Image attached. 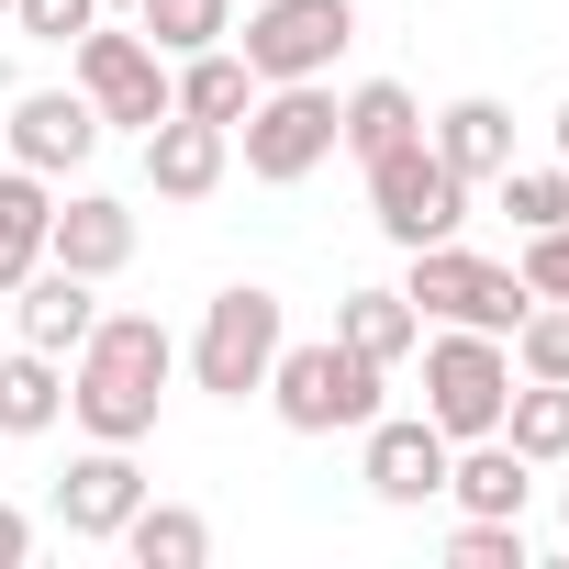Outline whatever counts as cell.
<instances>
[{"instance_id": "13", "label": "cell", "mask_w": 569, "mask_h": 569, "mask_svg": "<svg viewBox=\"0 0 569 569\" xmlns=\"http://www.w3.org/2000/svg\"><path fill=\"white\" fill-rule=\"evenodd\" d=\"M223 168H234V134H223V123H201V112L146 123V179H157V201H212Z\"/></svg>"}, {"instance_id": "10", "label": "cell", "mask_w": 569, "mask_h": 569, "mask_svg": "<svg viewBox=\"0 0 569 569\" xmlns=\"http://www.w3.org/2000/svg\"><path fill=\"white\" fill-rule=\"evenodd\" d=\"M134 502H146V469H134V447H101V436H90V458H68V480H57V525H68L79 547H112V536L134 525Z\"/></svg>"}, {"instance_id": "15", "label": "cell", "mask_w": 569, "mask_h": 569, "mask_svg": "<svg viewBox=\"0 0 569 569\" xmlns=\"http://www.w3.org/2000/svg\"><path fill=\"white\" fill-rule=\"evenodd\" d=\"M90 291H101V279H79V268H57V257H46V268L23 279V291H12V313H23V347H46V358H79V336L101 325V302H90Z\"/></svg>"}, {"instance_id": "29", "label": "cell", "mask_w": 569, "mask_h": 569, "mask_svg": "<svg viewBox=\"0 0 569 569\" xmlns=\"http://www.w3.org/2000/svg\"><path fill=\"white\" fill-rule=\"evenodd\" d=\"M101 23V0H12V34H34V46H79Z\"/></svg>"}, {"instance_id": "1", "label": "cell", "mask_w": 569, "mask_h": 569, "mask_svg": "<svg viewBox=\"0 0 569 569\" xmlns=\"http://www.w3.org/2000/svg\"><path fill=\"white\" fill-rule=\"evenodd\" d=\"M168 369H179V347H168L157 313H101V325L79 336V358H68V413H79V436H101V447H146V436H157V391H168Z\"/></svg>"}, {"instance_id": "4", "label": "cell", "mask_w": 569, "mask_h": 569, "mask_svg": "<svg viewBox=\"0 0 569 569\" xmlns=\"http://www.w3.org/2000/svg\"><path fill=\"white\" fill-rule=\"evenodd\" d=\"M234 146H246V179H268V190L313 179V168L336 157V90H325V79H257Z\"/></svg>"}, {"instance_id": "7", "label": "cell", "mask_w": 569, "mask_h": 569, "mask_svg": "<svg viewBox=\"0 0 569 569\" xmlns=\"http://www.w3.org/2000/svg\"><path fill=\"white\" fill-rule=\"evenodd\" d=\"M502 402H513V347L447 325V336L425 347V413H436V436H447V447L502 436Z\"/></svg>"}, {"instance_id": "20", "label": "cell", "mask_w": 569, "mask_h": 569, "mask_svg": "<svg viewBox=\"0 0 569 569\" xmlns=\"http://www.w3.org/2000/svg\"><path fill=\"white\" fill-rule=\"evenodd\" d=\"M57 413H68V358L12 347V358H0V436H46Z\"/></svg>"}, {"instance_id": "11", "label": "cell", "mask_w": 569, "mask_h": 569, "mask_svg": "<svg viewBox=\"0 0 569 569\" xmlns=\"http://www.w3.org/2000/svg\"><path fill=\"white\" fill-rule=\"evenodd\" d=\"M0 146H12V168H34V179H68V168H90L101 112H90V90H23Z\"/></svg>"}, {"instance_id": "34", "label": "cell", "mask_w": 569, "mask_h": 569, "mask_svg": "<svg viewBox=\"0 0 569 569\" xmlns=\"http://www.w3.org/2000/svg\"><path fill=\"white\" fill-rule=\"evenodd\" d=\"M0 23H12V0H0Z\"/></svg>"}, {"instance_id": "23", "label": "cell", "mask_w": 569, "mask_h": 569, "mask_svg": "<svg viewBox=\"0 0 569 569\" xmlns=\"http://www.w3.org/2000/svg\"><path fill=\"white\" fill-rule=\"evenodd\" d=\"M112 547H134V569H201V558H212V525H201L190 502H134V525H123Z\"/></svg>"}, {"instance_id": "33", "label": "cell", "mask_w": 569, "mask_h": 569, "mask_svg": "<svg viewBox=\"0 0 569 569\" xmlns=\"http://www.w3.org/2000/svg\"><path fill=\"white\" fill-rule=\"evenodd\" d=\"M112 12H146V0H112Z\"/></svg>"}, {"instance_id": "32", "label": "cell", "mask_w": 569, "mask_h": 569, "mask_svg": "<svg viewBox=\"0 0 569 569\" xmlns=\"http://www.w3.org/2000/svg\"><path fill=\"white\" fill-rule=\"evenodd\" d=\"M558 168H569V101H558Z\"/></svg>"}, {"instance_id": "6", "label": "cell", "mask_w": 569, "mask_h": 569, "mask_svg": "<svg viewBox=\"0 0 569 569\" xmlns=\"http://www.w3.org/2000/svg\"><path fill=\"white\" fill-rule=\"evenodd\" d=\"M279 347H291L279 291L234 279V291H212V313H201V336H190V380H201L212 402H246V391H268V358H279Z\"/></svg>"}, {"instance_id": "19", "label": "cell", "mask_w": 569, "mask_h": 569, "mask_svg": "<svg viewBox=\"0 0 569 569\" xmlns=\"http://www.w3.org/2000/svg\"><path fill=\"white\" fill-rule=\"evenodd\" d=\"M447 491H458V513H525L536 458H513L502 436H469V458H447Z\"/></svg>"}, {"instance_id": "28", "label": "cell", "mask_w": 569, "mask_h": 569, "mask_svg": "<svg viewBox=\"0 0 569 569\" xmlns=\"http://www.w3.org/2000/svg\"><path fill=\"white\" fill-rule=\"evenodd\" d=\"M513 380H569V302H536L513 325Z\"/></svg>"}, {"instance_id": "22", "label": "cell", "mask_w": 569, "mask_h": 569, "mask_svg": "<svg viewBox=\"0 0 569 569\" xmlns=\"http://www.w3.org/2000/svg\"><path fill=\"white\" fill-rule=\"evenodd\" d=\"M336 336H347L358 358H380V369H402V358L425 347V313H413L402 291H347V302H336Z\"/></svg>"}, {"instance_id": "8", "label": "cell", "mask_w": 569, "mask_h": 569, "mask_svg": "<svg viewBox=\"0 0 569 569\" xmlns=\"http://www.w3.org/2000/svg\"><path fill=\"white\" fill-rule=\"evenodd\" d=\"M347 46H358V0H257L234 57L257 79H325Z\"/></svg>"}, {"instance_id": "26", "label": "cell", "mask_w": 569, "mask_h": 569, "mask_svg": "<svg viewBox=\"0 0 569 569\" xmlns=\"http://www.w3.org/2000/svg\"><path fill=\"white\" fill-rule=\"evenodd\" d=\"M491 190H502L513 234H547V223H569V168H502Z\"/></svg>"}, {"instance_id": "31", "label": "cell", "mask_w": 569, "mask_h": 569, "mask_svg": "<svg viewBox=\"0 0 569 569\" xmlns=\"http://www.w3.org/2000/svg\"><path fill=\"white\" fill-rule=\"evenodd\" d=\"M23 558H34V525H23L12 502H0V569H23Z\"/></svg>"}, {"instance_id": "24", "label": "cell", "mask_w": 569, "mask_h": 569, "mask_svg": "<svg viewBox=\"0 0 569 569\" xmlns=\"http://www.w3.org/2000/svg\"><path fill=\"white\" fill-rule=\"evenodd\" d=\"M502 447L536 458V469H558V458H569V380H513V402H502Z\"/></svg>"}, {"instance_id": "2", "label": "cell", "mask_w": 569, "mask_h": 569, "mask_svg": "<svg viewBox=\"0 0 569 569\" xmlns=\"http://www.w3.org/2000/svg\"><path fill=\"white\" fill-rule=\"evenodd\" d=\"M380 358H358L347 336H313V347H279L268 358V402H279V425L291 436H358L369 413H380Z\"/></svg>"}, {"instance_id": "5", "label": "cell", "mask_w": 569, "mask_h": 569, "mask_svg": "<svg viewBox=\"0 0 569 569\" xmlns=\"http://www.w3.org/2000/svg\"><path fill=\"white\" fill-rule=\"evenodd\" d=\"M369 223L413 257V246H436V234H458V223H469V179H458L425 134H402V146H380V157H369Z\"/></svg>"}, {"instance_id": "9", "label": "cell", "mask_w": 569, "mask_h": 569, "mask_svg": "<svg viewBox=\"0 0 569 569\" xmlns=\"http://www.w3.org/2000/svg\"><path fill=\"white\" fill-rule=\"evenodd\" d=\"M68 57H79V90H90V112H101V123H134V134H146V123H168V112H179L168 57H157L146 34H101V23H90Z\"/></svg>"}, {"instance_id": "12", "label": "cell", "mask_w": 569, "mask_h": 569, "mask_svg": "<svg viewBox=\"0 0 569 569\" xmlns=\"http://www.w3.org/2000/svg\"><path fill=\"white\" fill-rule=\"evenodd\" d=\"M358 436H369V491H380V502L413 513V502L447 491V458H458V447L436 436V413H369Z\"/></svg>"}, {"instance_id": "18", "label": "cell", "mask_w": 569, "mask_h": 569, "mask_svg": "<svg viewBox=\"0 0 569 569\" xmlns=\"http://www.w3.org/2000/svg\"><path fill=\"white\" fill-rule=\"evenodd\" d=\"M168 90H179V112H201V123H246V101H257V68L234 57V46H201V57H179L168 68Z\"/></svg>"}, {"instance_id": "14", "label": "cell", "mask_w": 569, "mask_h": 569, "mask_svg": "<svg viewBox=\"0 0 569 569\" xmlns=\"http://www.w3.org/2000/svg\"><path fill=\"white\" fill-rule=\"evenodd\" d=\"M46 257L79 268V279H112V268L134 257V201H112V190H68V201L46 212Z\"/></svg>"}, {"instance_id": "21", "label": "cell", "mask_w": 569, "mask_h": 569, "mask_svg": "<svg viewBox=\"0 0 569 569\" xmlns=\"http://www.w3.org/2000/svg\"><path fill=\"white\" fill-rule=\"evenodd\" d=\"M402 134H425V112H413V90H402V79H369V90H347V101H336V146H347L358 168H369L380 146H402Z\"/></svg>"}, {"instance_id": "27", "label": "cell", "mask_w": 569, "mask_h": 569, "mask_svg": "<svg viewBox=\"0 0 569 569\" xmlns=\"http://www.w3.org/2000/svg\"><path fill=\"white\" fill-rule=\"evenodd\" d=\"M447 558L458 569H525V513H458Z\"/></svg>"}, {"instance_id": "3", "label": "cell", "mask_w": 569, "mask_h": 569, "mask_svg": "<svg viewBox=\"0 0 569 569\" xmlns=\"http://www.w3.org/2000/svg\"><path fill=\"white\" fill-rule=\"evenodd\" d=\"M402 302H413L425 325H469V336H502V347H513V325L536 313L525 268H491V257H469L458 234L413 246V268H402Z\"/></svg>"}, {"instance_id": "16", "label": "cell", "mask_w": 569, "mask_h": 569, "mask_svg": "<svg viewBox=\"0 0 569 569\" xmlns=\"http://www.w3.org/2000/svg\"><path fill=\"white\" fill-rule=\"evenodd\" d=\"M425 146H436V157L480 190V179H502V168H513V112L469 90V101H447V112H436V134H425Z\"/></svg>"}, {"instance_id": "35", "label": "cell", "mask_w": 569, "mask_h": 569, "mask_svg": "<svg viewBox=\"0 0 569 569\" xmlns=\"http://www.w3.org/2000/svg\"><path fill=\"white\" fill-rule=\"evenodd\" d=\"M558 525H569V513H558Z\"/></svg>"}, {"instance_id": "25", "label": "cell", "mask_w": 569, "mask_h": 569, "mask_svg": "<svg viewBox=\"0 0 569 569\" xmlns=\"http://www.w3.org/2000/svg\"><path fill=\"white\" fill-rule=\"evenodd\" d=\"M134 34L179 68V57H201V46H223V34H234V0H146Z\"/></svg>"}, {"instance_id": "17", "label": "cell", "mask_w": 569, "mask_h": 569, "mask_svg": "<svg viewBox=\"0 0 569 569\" xmlns=\"http://www.w3.org/2000/svg\"><path fill=\"white\" fill-rule=\"evenodd\" d=\"M46 212H57V179L34 168H0V302L46 268Z\"/></svg>"}, {"instance_id": "30", "label": "cell", "mask_w": 569, "mask_h": 569, "mask_svg": "<svg viewBox=\"0 0 569 569\" xmlns=\"http://www.w3.org/2000/svg\"><path fill=\"white\" fill-rule=\"evenodd\" d=\"M525 291H536V302H569V223L525 234Z\"/></svg>"}]
</instances>
